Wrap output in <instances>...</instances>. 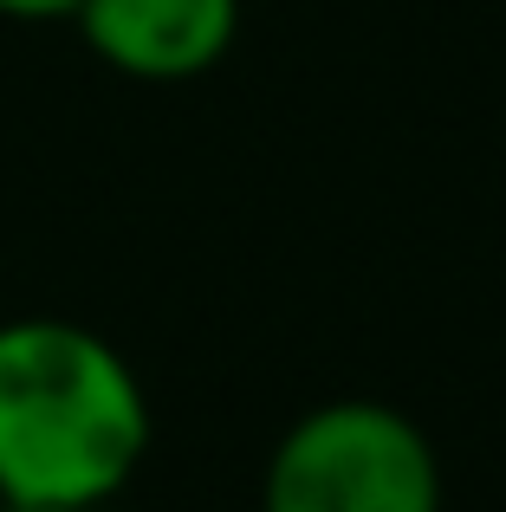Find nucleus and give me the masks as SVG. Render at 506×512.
<instances>
[{"instance_id":"nucleus-2","label":"nucleus","mask_w":506,"mask_h":512,"mask_svg":"<svg viewBox=\"0 0 506 512\" xmlns=\"http://www.w3.org/2000/svg\"><path fill=\"white\" fill-rule=\"evenodd\" d=\"M260 512H442V461L409 409L331 396L273 441Z\"/></svg>"},{"instance_id":"nucleus-1","label":"nucleus","mask_w":506,"mask_h":512,"mask_svg":"<svg viewBox=\"0 0 506 512\" xmlns=\"http://www.w3.org/2000/svg\"><path fill=\"white\" fill-rule=\"evenodd\" d=\"M130 357L78 318H0V506H104L150 454Z\"/></svg>"},{"instance_id":"nucleus-4","label":"nucleus","mask_w":506,"mask_h":512,"mask_svg":"<svg viewBox=\"0 0 506 512\" xmlns=\"http://www.w3.org/2000/svg\"><path fill=\"white\" fill-rule=\"evenodd\" d=\"M78 0H0V20H72Z\"/></svg>"},{"instance_id":"nucleus-3","label":"nucleus","mask_w":506,"mask_h":512,"mask_svg":"<svg viewBox=\"0 0 506 512\" xmlns=\"http://www.w3.org/2000/svg\"><path fill=\"white\" fill-rule=\"evenodd\" d=\"M72 26L111 72L143 85H182L234 52L241 0H78Z\"/></svg>"},{"instance_id":"nucleus-5","label":"nucleus","mask_w":506,"mask_h":512,"mask_svg":"<svg viewBox=\"0 0 506 512\" xmlns=\"http://www.w3.org/2000/svg\"><path fill=\"white\" fill-rule=\"evenodd\" d=\"M0 512H98V506H0Z\"/></svg>"}]
</instances>
